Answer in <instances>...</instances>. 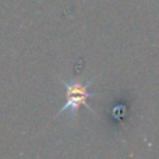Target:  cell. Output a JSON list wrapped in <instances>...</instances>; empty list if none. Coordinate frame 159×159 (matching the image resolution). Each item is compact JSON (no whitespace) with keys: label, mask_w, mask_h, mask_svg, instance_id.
Returning <instances> with one entry per match:
<instances>
[{"label":"cell","mask_w":159,"mask_h":159,"mask_svg":"<svg viewBox=\"0 0 159 159\" xmlns=\"http://www.w3.org/2000/svg\"><path fill=\"white\" fill-rule=\"evenodd\" d=\"M93 80L95 78H91L85 82H81V81H78V80H73V81L61 80V84L66 87V102H64V105L61 106V109L57 112L56 117L61 116L64 112H67V110H70V116H71V117H75L78 113L80 106H85L88 110L93 112L92 107H89L87 103L88 98H96V96H99L98 93L88 92V87L93 84Z\"/></svg>","instance_id":"cell-1"}]
</instances>
